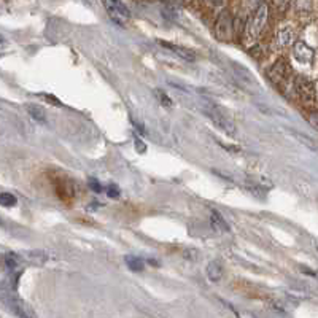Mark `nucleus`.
<instances>
[{"instance_id":"b1692460","label":"nucleus","mask_w":318,"mask_h":318,"mask_svg":"<svg viewBox=\"0 0 318 318\" xmlns=\"http://www.w3.org/2000/svg\"><path fill=\"white\" fill-rule=\"evenodd\" d=\"M205 4L211 8H223V0H205Z\"/></svg>"},{"instance_id":"0eeeda50","label":"nucleus","mask_w":318,"mask_h":318,"mask_svg":"<svg viewBox=\"0 0 318 318\" xmlns=\"http://www.w3.org/2000/svg\"><path fill=\"white\" fill-rule=\"evenodd\" d=\"M294 42H296V34L290 26H285L282 29H278V32L275 34V38H274V43L278 48L290 46Z\"/></svg>"},{"instance_id":"f8f14e48","label":"nucleus","mask_w":318,"mask_h":318,"mask_svg":"<svg viewBox=\"0 0 318 318\" xmlns=\"http://www.w3.org/2000/svg\"><path fill=\"white\" fill-rule=\"evenodd\" d=\"M207 277L210 282H220L223 278V266L220 261H211L207 266Z\"/></svg>"},{"instance_id":"ddd939ff","label":"nucleus","mask_w":318,"mask_h":318,"mask_svg":"<svg viewBox=\"0 0 318 318\" xmlns=\"http://www.w3.org/2000/svg\"><path fill=\"white\" fill-rule=\"evenodd\" d=\"M124 261H126V264H128V267L131 269L132 272H142L143 269H145V261H143L142 258H139V256H126L124 258Z\"/></svg>"},{"instance_id":"aec40b11","label":"nucleus","mask_w":318,"mask_h":318,"mask_svg":"<svg viewBox=\"0 0 318 318\" xmlns=\"http://www.w3.org/2000/svg\"><path fill=\"white\" fill-rule=\"evenodd\" d=\"M5 264L10 267V269H16V266H18V259H16V255H7L5 256Z\"/></svg>"},{"instance_id":"9d476101","label":"nucleus","mask_w":318,"mask_h":318,"mask_svg":"<svg viewBox=\"0 0 318 318\" xmlns=\"http://www.w3.org/2000/svg\"><path fill=\"white\" fill-rule=\"evenodd\" d=\"M26 110L29 113V117H31L34 121L40 123V124H45L46 123V112L43 110V107H40V105H37V103H27L26 105Z\"/></svg>"},{"instance_id":"4468645a","label":"nucleus","mask_w":318,"mask_h":318,"mask_svg":"<svg viewBox=\"0 0 318 318\" xmlns=\"http://www.w3.org/2000/svg\"><path fill=\"white\" fill-rule=\"evenodd\" d=\"M0 204L4 207H15L18 204V199L16 196L10 194V192H2V194H0Z\"/></svg>"},{"instance_id":"39448f33","label":"nucleus","mask_w":318,"mask_h":318,"mask_svg":"<svg viewBox=\"0 0 318 318\" xmlns=\"http://www.w3.org/2000/svg\"><path fill=\"white\" fill-rule=\"evenodd\" d=\"M294 89L304 103H312L315 100V86L305 76H297L294 81Z\"/></svg>"},{"instance_id":"7ed1b4c3","label":"nucleus","mask_w":318,"mask_h":318,"mask_svg":"<svg viewBox=\"0 0 318 318\" xmlns=\"http://www.w3.org/2000/svg\"><path fill=\"white\" fill-rule=\"evenodd\" d=\"M233 16H231L228 10H221L215 23V37L220 42H229L233 38Z\"/></svg>"},{"instance_id":"f3484780","label":"nucleus","mask_w":318,"mask_h":318,"mask_svg":"<svg viewBox=\"0 0 318 318\" xmlns=\"http://www.w3.org/2000/svg\"><path fill=\"white\" fill-rule=\"evenodd\" d=\"M156 95H158V99H159V102H161L162 107H167V109L172 107V99L169 97L167 94H164L161 89H156Z\"/></svg>"},{"instance_id":"1a4fd4ad","label":"nucleus","mask_w":318,"mask_h":318,"mask_svg":"<svg viewBox=\"0 0 318 318\" xmlns=\"http://www.w3.org/2000/svg\"><path fill=\"white\" fill-rule=\"evenodd\" d=\"M159 43H161L164 48H167V50L173 51L177 56H180L181 59L189 61V62L196 61V54H194V51L188 50V48H183V46H180V45H172V43H167V42H159Z\"/></svg>"},{"instance_id":"6ab92c4d","label":"nucleus","mask_w":318,"mask_h":318,"mask_svg":"<svg viewBox=\"0 0 318 318\" xmlns=\"http://www.w3.org/2000/svg\"><path fill=\"white\" fill-rule=\"evenodd\" d=\"M107 196L112 199H118L121 196V191L117 185H109L107 186Z\"/></svg>"},{"instance_id":"9b49d317","label":"nucleus","mask_w":318,"mask_h":318,"mask_svg":"<svg viewBox=\"0 0 318 318\" xmlns=\"http://www.w3.org/2000/svg\"><path fill=\"white\" fill-rule=\"evenodd\" d=\"M210 223H211V228H214L215 231H218V233H228V231H229V226L226 223V220L223 218V215H221L218 210L211 211Z\"/></svg>"},{"instance_id":"423d86ee","label":"nucleus","mask_w":318,"mask_h":318,"mask_svg":"<svg viewBox=\"0 0 318 318\" xmlns=\"http://www.w3.org/2000/svg\"><path fill=\"white\" fill-rule=\"evenodd\" d=\"M293 56H294V59L299 61L301 64H309L313 59V50L307 43H304L301 40H296L293 43Z\"/></svg>"},{"instance_id":"20e7f679","label":"nucleus","mask_w":318,"mask_h":318,"mask_svg":"<svg viewBox=\"0 0 318 318\" xmlns=\"http://www.w3.org/2000/svg\"><path fill=\"white\" fill-rule=\"evenodd\" d=\"M102 4H103L105 10L109 12L110 18L115 23L123 26L131 19V12L128 10V7L121 2V0H102Z\"/></svg>"},{"instance_id":"f257e3e1","label":"nucleus","mask_w":318,"mask_h":318,"mask_svg":"<svg viewBox=\"0 0 318 318\" xmlns=\"http://www.w3.org/2000/svg\"><path fill=\"white\" fill-rule=\"evenodd\" d=\"M267 19H269V7L267 4H261L256 10L253 16L250 18V21L247 24V38L248 40H258L261 34L264 32V29L267 26Z\"/></svg>"},{"instance_id":"412c9836","label":"nucleus","mask_w":318,"mask_h":318,"mask_svg":"<svg viewBox=\"0 0 318 318\" xmlns=\"http://www.w3.org/2000/svg\"><path fill=\"white\" fill-rule=\"evenodd\" d=\"M89 188L94 191V192H102V185L95 180V178H89Z\"/></svg>"},{"instance_id":"a211bd4d","label":"nucleus","mask_w":318,"mask_h":318,"mask_svg":"<svg viewBox=\"0 0 318 318\" xmlns=\"http://www.w3.org/2000/svg\"><path fill=\"white\" fill-rule=\"evenodd\" d=\"M248 191L252 192L253 196H256V197H259V199H264L266 197V189H263V188H259V186H256V185H253V186H248Z\"/></svg>"},{"instance_id":"5701e85b","label":"nucleus","mask_w":318,"mask_h":318,"mask_svg":"<svg viewBox=\"0 0 318 318\" xmlns=\"http://www.w3.org/2000/svg\"><path fill=\"white\" fill-rule=\"evenodd\" d=\"M309 123L312 124V126L315 128V129H318V112H310L309 113Z\"/></svg>"},{"instance_id":"2eb2a0df","label":"nucleus","mask_w":318,"mask_h":318,"mask_svg":"<svg viewBox=\"0 0 318 318\" xmlns=\"http://www.w3.org/2000/svg\"><path fill=\"white\" fill-rule=\"evenodd\" d=\"M293 136H294L297 140H301L302 145L309 147V148H312V150H315V148H316V145H315L313 140H312L310 137H305V136H302V134H299V132H293Z\"/></svg>"},{"instance_id":"6e6552de","label":"nucleus","mask_w":318,"mask_h":318,"mask_svg":"<svg viewBox=\"0 0 318 318\" xmlns=\"http://www.w3.org/2000/svg\"><path fill=\"white\" fill-rule=\"evenodd\" d=\"M286 70H288V67H286V61L285 59H278L274 62V65L269 69L267 72V76H269V80H271L274 84H278V83H282L283 78L286 76Z\"/></svg>"},{"instance_id":"dca6fc26","label":"nucleus","mask_w":318,"mask_h":318,"mask_svg":"<svg viewBox=\"0 0 318 318\" xmlns=\"http://www.w3.org/2000/svg\"><path fill=\"white\" fill-rule=\"evenodd\" d=\"M288 5H290V0H271V7L282 13L288 8Z\"/></svg>"},{"instance_id":"4be33fe9","label":"nucleus","mask_w":318,"mask_h":318,"mask_svg":"<svg viewBox=\"0 0 318 318\" xmlns=\"http://www.w3.org/2000/svg\"><path fill=\"white\" fill-rule=\"evenodd\" d=\"M134 145H136V150H137L139 153H145V151H147L145 143H143V142H142V139H139V137L134 139Z\"/></svg>"},{"instance_id":"f03ea898","label":"nucleus","mask_w":318,"mask_h":318,"mask_svg":"<svg viewBox=\"0 0 318 318\" xmlns=\"http://www.w3.org/2000/svg\"><path fill=\"white\" fill-rule=\"evenodd\" d=\"M205 113H207V117L210 118V121L214 123L218 129L229 134V136H234V134H236V124H234L233 118H231L226 112H223L218 107H207Z\"/></svg>"}]
</instances>
